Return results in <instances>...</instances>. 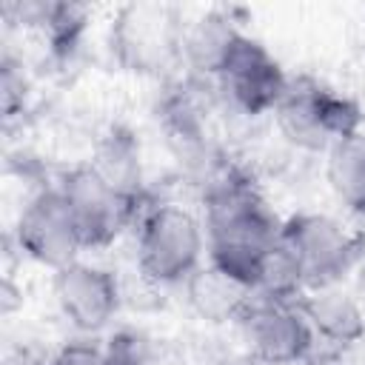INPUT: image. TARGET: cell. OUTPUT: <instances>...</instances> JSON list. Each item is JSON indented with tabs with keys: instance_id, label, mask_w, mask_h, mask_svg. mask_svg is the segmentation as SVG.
Here are the masks:
<instances>
[{
	"instance_id": "cell-18",
	"label": "cell",
	"mask_w": 365,
	"mask_h": 365,
	"mask_svg": "<svg viewBox=\"0 0 365 365\" xmlns=\"http://www.w3.org/2000/svg\"><path fill=\"white\" fill-rule=\"evenodd\" d=\"M26 77L23 71H17L11 57H3V111L6 117H14L23 106H26Z\"/></svg>"
},
{
	"instance_id": "cell-2",
	"label": "cell",
	"mask_w": 365,
	"mask_h": 365,
	"mask_svg": "<svg viewBox=\"0 0 365 365\" xmlns=\"http://www.w3.org/2000/svg\"><path fill=\"white\" fill-rule=\"evenodd\" d=\"M182 31L177 9L168 3H125L108 29V51L123 71L163 77L182 63Z\"/></svg>"
},
{
	"instance_id": "cell-12",
	"label": "cell",
	"mask_w": 365,
	"mask_h": 365,
	"mask_svg": "<svg viewBox=\"0 0 365 365\" xmlns=\"http://www.w3.org/2000/svg\"><path fill=\"white\" fill-rule=\"evenodd\" d=\"M3 14L40 31L57 57L71 54L88 26V11L77 3H9Z\"/></svg>"
},
{
	"instance_id": "cell-13",
	"label": "cell",
	"mask_w": 365,
	"mask_h": 365,
	"mask_svg": "<svg viewBox=\"0 0 365 365\" xmlns=\"http://www.w3.org/2000/svg\"><path fill=\"white\" fill-rule=\"evenodd\" d=\"M242 31L225 11H205L200 20L185 23L182 31V63L197 77H217L231 46Z\"/></svg>"
},
{
	"instance_id": "cell-14",
	"label": "cell",
	"mask_w": 365,
	"mask_h": 365,
	"mask_svg": "<svg viewBox=\"0 0 365 365\" xmlns=\"http://www.w3.org/2000/svg\"><path fill=\"white\" fill-rule=\"evenodd\" d=\"M88 165L106 180L111 182L120 194H125L128 200H134L137 205H145V185H143V163H140V143L137 137L123 128L114 125L108 128L97 148L94 157L88 160Z\"/></svg>"
},
{
	"instance_id": "cell-20",
	"label": "cell",
	"mask_w": 365,
	"mask_h": 365,
	"mask_svg": "<svg viewBox=\"0 0 365 365\" xmlns=\"http://www.w3.org/2000/svg\"><path fill=\"white\" fill-rule=\"evenodd\" d=\"M0 294H3V311H6V314H11V311H14V305H20V302H23V299H14V297H20V294L14 291L11 279H6V282H3V291H0Z\"/></svg>"
},
{
	"instance_id": "cell-19",
	"label": "cell",
	"mask_w": 365,
	"mask_h": 365,
	"mask_svg": "<svg viewBox=\"0 0 365 365\" xmlns=\"http://www.w3.org/2000/svg\"><path fill=\"white\" fill-rule=\"evenodd\" d=\"M108 351V365H151L143 354V348L137 345V336L131 334H117L111 336V342L106 345Z\"/></svg>"
},
{
	"instance_id": "cell-9",
	"label": "cell",
	"mask_w": 365,
	"mask_h": 365,
	"mask_svg": "<svg viewBox=\"0 0 365 365\" xmlns=\"http://www.w3.org/2000/svg\"><path fill=\"white\" fill-rule=\"evenodd\" d=\"M14 237L29 259L51 271L80 259L83 251L77 225L57 185H43L26 200L14 225Z\"/></svg>"
},
{
	"instance_id": "cell-16",
	"label": "cell",
	"mask_w": 365,
	"mask_h": 365,
	"mask_svg": "<svg viewBox=\"0 0 365 365\" xmlns=\"http://www.w3.org/2000/svg\"><path fill=\"white\" fill-rule=\"evenodd\" d=\"M325 160V177L334 197L359 220H365V131L334 143Z\"/></svg>"
},
{
	"instance_id": "cell-7",
	"label": "cell",
	"mask_w": 365,
	"mask_h": 365,
	"mask_svg": "<svg viewBox=\"0 0 365 365\" xmlns=\"http://www.w3.org/2000/svg\"><path fill=\"white\" fill-rule=\"evenodd\" d=\"M214 80L222 100L234 111L259 117L277 108L291 77L259 40L242 31Z\"/></svg>"
},
{
	"instance_id": "cell-11",
	"label": "cell",
	"mask_w": 365,
	"mask_h": 365,
	"mask_svg": "<svg viewBox=\"0 0 365 365\" xmlns=\"http://www.w3.org/2000/svg\"><path fill=\"white\" fill-rule=\"evenodd\" d=\"M297 302L317 342L322 339L325 345H334V348H351L365 336L362 305L342 285L311 288Z\"/></svg>"
},
{
	"instance_id": "cell-15",
	"label": "cell",
	"mask_w": 365,
	"mask_h": 365,
	"mask_svg": "<svg viewBox=\"0 0 365 365\" xmlns=\"http://www.w3.org/2000/svg\"><path fill=\"white\" fill-rule=\"evenodd\" d=\"M185 291H188L191 308L208 322H228V319L237 322L245 305L254 299V291L248 285L237 282L234 277H228L211 262L200 265L188 277Z\"/></svg>"
},
{
	"instance_id": "cell-3",
	"label": "cell",
	"mask_w": 365,
	"mask_h": 365,
	"mask_svg": "<svg viewBox=\"0 0 365 365\" xmlns=\"http://www.w3.org/2000/svg\"><path fill=\"white\" fill-rule=\"evenodd\" d=\"M274 120L282 137L305 151H328L334 143L362 131L359 106L308 74L288 80Z\"/></svg>"
},
{
	"instance_id": "cell-1",
	"label": "cell",
	"mask_w": 365,
	"mask_h": 365,
	"mask_svg": "<svg viewBox=\"0 0 365 365\" xmlns=\"http://www.w3.org/2000/svg\"><path fill=\"white\" fill-rule=\"evenodd\" d=\"M202 208L208 262L254 291L265 257L279 240L282 220L274 214L254 177L234 165H222L208 180Z\"/></svg>"
},
{
	"instance_id": "cell-21",
	"label": "cell",
	"mask_w": 365,
	"mask_h": 365,
	"mask_svg": "<svg viewBox=\"0 0 365 365\" xmlns=\"http://www.w3.org/2000/svg\"><path fill=\"white\" fill-rule=\"evenodd\" d=\"M234 365H274V362H265V359H257V356H248V354H245V356H242L240 362H234Z\"/></svg>"
},
{
	"instance_id": "cell-8",
	"label": "cell",
	"mask_w": 365,
	"mask_h": 365,
	"mask_svg": "<svg viewBox=\"0 0 365 365\" xmlns=\"http://www.w3.org/2000/svg\"><path fill=\"white\" fill-rule=\"evenodd\" d=\"M248 356L274 362V365H297L311 356L317 339L314 331L299 311V302L257 297L245 305L237 319Z\"/></svg>"
},
{
	"instance_id": "cell-5",
	"label": "cell",
	"mask_w": 365,
	"mask_h": 365,
	"mask_svg": "<svg viewBox=\"0 0 365 365\" xmlns=\"http://www.w3.org/2000/svg\"><path fill=\"white\" fill-rule=\"evenodd\" d=\"M279 242L291 254L305 291L342 285V279L359 265V234L348 231L328 214L299 211L282 220Z\"/></svg>"
},
{
	"instance_id": "cell-6",
	"label": "cell",
	"mask_w": 365,
	"mask_h": 365,
	"mask_svg": "<svg viewBox=\"0 0 365 365\" xmlns=\"http://www.w3.org/2000/svg\"><path fill=\"white\" fill-rule=\"evenodd\" d=\"M57 188H60V194L71 211L83 251L111 245L148 208V205H137L134 200L120 194L88 163L66 171L57 182Z\"/></svg>"
},
{
	"instance_id": "cell-4",
	"label": "cell",
	"mask_w": 365,
	"mask_h": 365,
	"mask_svg": "<svg viewBox=\"0 0 365 365\" xmlns=\"http://www.w3.org/2000/svg\"><path fill=\"white\" fill-rule=\"evenodd\" d=\"M205 225L180 205L154 202L137 220V265L154 285L188 282L202 265Z\"/></svg>"
},
{
	"instance_id": "cell-10",
	"label": "cell",
	"mask_w": 365,
	"mask_h": 365,
	"mask_svg": "<svg viewBox=\"0 0 365 365\" xmlns=\"http://www.w3.org/2000/svg\"><path fill=\"white\" fill-rule=\"evenodd\" d=\"M54 302L74 331L97 334L120 311V279L103 265L74 259L54 271Z\"/></svg>"
},
{
	"instance_id": "cell-17",
	"label": "cell",
	"mask_w": 365,
	"mask_h": 365,
	"mask_svg": "<svg viewBox=\"0 0 365 365\" xmlns=\"http://www.w3.org/2000/svg\"><path fill=\"white\" fill-rule=\"evenodd\" d=\"M43 365H108V351L106 345H97L80 336V339L60 345L51 356H46Z\"/></svg>"
}]
</instances>
